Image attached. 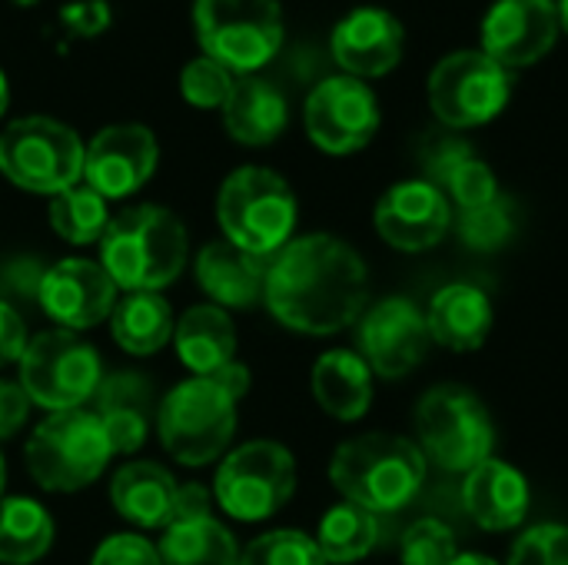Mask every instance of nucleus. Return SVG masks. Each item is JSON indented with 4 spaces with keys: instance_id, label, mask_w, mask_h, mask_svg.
Here are the masks:
<instances>
[{
    "instance_id": "nucleus-25",
    "label": "nucleus",
    "mask_w": 568,
    "mask_h": 565,
    "mask_svg": "<svg viewBox=\"0 0 568 565\" xmlns=\"http://www.w3.org/2000/svg\"><path fill=\"white\" fill-rule=\"evenodd\" d=\"M290 120L286 97L263 77H236L230 100L223 103L226 133L243 147H266L273 143Z\"/></svg>"
},
{
    "instance_id": "nucleus-36",
    "label": "nucleus",
    "mask_w": 568,
    "mask_h": 565,
    "mask_svg": "<svg viewBox=\"0 0 568 565\" xmlns=\"http://www.w3.org/2000/svg\"><path fill=\"white\" fill-rule=\"evenodd\" d=\"M233 83H236V73H230L223 63H216L203 53L180 70V93L186 103H193L200 110H213V107L223 110V103L233 93Z\"/></svg>"
},
{
    "instance_id": "nucleus-28",
    "label": "nucleus",
    "mask_w": 568,
    "mask_h": 565,
    "mask_svg": "<svg viewBox=\"0 0 568 565\" xmlns=\"http://www.w3.org/2000/svg\"><path fill=\"white\" fill-rule=\"evenodd\" d=\"M173 343H176V356L186 370H193L196 376H210L220 366L233 363L236 326L216 303H203V306L186 310L176 320Z\"/></svg>"
},
{
    "instance_id": "nucleus-4",
    "label": "nucleus",
    "mask_w": 568,
    "mask_h": 565,
    "mask_svg": "<svg viewBox=\"0 0 568 565\" xmlns=\"http://www.w3.org/2000/svg\"><path fill=\"white\" fill-rule=\"evenodd\" d=\"M216 216L226 243L256 256H276L296 226V196L276 170L240 167L220 186Z\"/></svg>"
},
{
    "instance_id": "nucleus-13",
    "label": "nucleus",
    "mask_w": 568,
    "mask_h": 565,
    "mask_svg": "<svg viewBox=\"0 0 568 565\" xmlns=\"http://www.w3.org/2000/svg\"><path fill=\"white\" fill-rule=\"evenodd\" d=\"M306 133L310 140L333 157L363 150L379 130V100L366 80L336 73L313 87L306 97Z\"/></svg>"
},
{
    "instance_id": "nucleus-16",
    "label": "nucleus",
    "mask_w": 568,
    "mask_h": 565,
    "mask_svg": "<svg viewBox=\"0 0 568 565\" xmlns=\"http://www.w3.org/2000/svg\"><path fill=\"white\" fill-rule=\"evenodd\" d=\"M559 30L552 0H496L483 20V53L516 73L542 60L556 47Z\"/></svg>"
},
{
    "instance_id": "nucleus-30",
    "label": "nucleus",
    "mask_w": 568,
    "mask_h": 565,
    "mask_svg": "<svg viewBox=\"0 0 568 565\" xmlns=\"http://www.w3.org/2000/svg\"><path fill=\"white\" fill-rule=\"evenodd\" d=\"M113 340L133 353V356H150L163 350L173 336V310L160 293H126L110 316Z\"/></svg>"
},
{
    "instance_id": "nucleus-39",
    "label": "nucleus",
    "mask_w": 568,
    "mask_h": 565,
    "mask_svg": "<svg viewBox=\"0 0 568 565\" xmlns=\"http://www.w3.org/2000/svg\"><path fill=\"white\" fill-rule=\"evenodd\" d=\"M90 565H163L160 553L153 543H146L143 536L133 533H120L100 543V549L93 553Z\"/></svg>"
},
{
    "instance_id": "nucleus-6",
    "label": "nucleus",
    "mask_w": 568,
    "mask_h": 565,
    "mask_svg": "<svg viewBox=\"0 0 568 565\" xmlns=\"http://www.w3.org/2000/svg\"><path fill=\"white\" fill-rule=\"evenodd\" d=\"M110 460L113 446L90 410L50 413L27 440V470L47 493H77L90 486Z\"/></svg>"
},
{
    "instance_id": "nucleus-22",
    "label": "nucleus",
    "mask_w": 568,
    "mask_h": 565,
    "mask_svg": "<svg viewBox=\"0 0 568 565\" xmlns=\"http://www.w3.org/2000/svg\"><path fill=\"white\" fill-rule=\"evenodd\" d=\"M273 256H256L246 253L233 243H210L196 256V280L206 296L220 306L246 310L253 306L263 290H266V273H270Z\"/></svg>"
},
{
    "instance_id": "nucleus-35",
    "label": "nucleus",
    "mask_w": 568,
    "mask_h": 565,
    "mask_svg": "<svg viewBox=\"0 0 568 565\" xmlns=\"http://www.w3.org/2000/svg\"><path fill=\"white\" fill-rule=\"evenodd\" d=\"M240 565H326V559L306 533L273 529L240 553Z\"/></svg>"
},
{
    "instance_id": "nucleus-21",
    "label": "nucleus",
    "mask_w": 568,
    "mask_h": 565,
    "mask_svg": "<svg viewBox=\"0 0 568 565\" xmlns=\"http://www.w3.org/2000/svg\"><path fill=\"white\" fill-rule=\"evenodd\" d=\"M463 500L476 526L489 533H506L516 529L529 513V483L509 463L486 460L473 473H466Z\"/></svg>"
},
{
    "instance_id": "nucleus-10",
    "label": "nucleus",
    "mask_w": 568,
    "mask_h": 565,
    "mask_svg": "<svg viewBox=\"0 0 568 565\" xmlns=\"http://www.w3.org/2000/svg\"><path fill=\"white\" fill-rule=\"evenodd\" d=\"M17 363L27 400L50 413L83 410L103 380L97 350L70 330H47L33 336Z\"/></svg>"
},
{
    "instance_id": "nucleus-15",
    "label": "nucleus",
    "mask_w": 568,
    "mask_h": 565,
    "mask_svg": "<svg viewBox=\"0 0 568 565\" xmlns=\"http://www.w3.org/2000/svg\"><path fill=\"white\" fill-rule=\"evenodd\" d=\"M160 147L150 127L143 123H113L103 127L83 157V180L103 200H120L136 193L156 170Z\"/></svg>"
},
{
    "instance_id": "nucleus-43",
    "label": "nucleus",
    "mask_w": 568,
    "mask_h": 565,
    "mask_svg": "<svg viewBox=\"0 0 568 565\" xmlns=\"http://www.w3.org/2000/svg\"><path fill=\"white\" fill-rule=\"evenodd\" d=\"M210 380L226 393V396H233L236 403L246 396V390H250V370L243 366V363H226V366H220L216 373H210Z\"/></svg>"
},
{
    "instance_id": "nucleus-48",
    "label": "nucleus",
    "mask_w": 568,
    "mask_h": 565,
    "mask_svg": "<svg viewBox=\"0 0 568 565\" xmlns=\"http://www.w3.org/2000/svg\"><path fill=\"white\" fill-rule=\"evenodd\" d=\"M552 3H559V0H552Z\"/></svg>"
},
{
    "instance_id": "nucleus-41",
    "label": "nucleus",
    "mask_w": 568,
    "mask_h": 565,
    "mask_svg": "<svg viewBox=\"0 0 568 565\" xmlns=\"http://www.w3.org/2000/svg\"><path fill=\"white\" fill-rule=\"evenodd\" d=\"M30 413V400L23 386L0 380V440H10Z\"/></svg>"
},
{
    "instance_id": "nucleus-2",
    "label": "nucleus",
    "mask_w": 568,
    "mask_h": 565,
    "mask_svg": "<svg viewBox=\"0 0 568 565\" xmlns=\"http://www.w3.org/2000/svg\"><path fill=\"white\" fill-rule=\"evenodd\" d=\"M186 226L166 206L140 203L116 213L100 240V266L126 293H160L186 266Z\"/></svg>"
},
{
    "instance_id": "nucleus-24",
    "label": "nucleus",
    "mask_w": 568,
    "mask_h": 565,
    "mask_svg": "<svg viewBox=\"0 0 568 565\" xmlns=\"http://www.w3.org/2000/svg\"><path fill=\"white\" fill-rule=\"evenodd\" d=\"M423 167H426V180L439 186L446 200H453L459 210H473L499 196L493 167L479 160L473 147L463 140H436L426 150Z\"/></svg>"
},
{
    "instance_id": "nucleus-42",
    "label": "nucleus",
    "mask_w": 568,
    "mask_h": 565,
    "mask_svg": "<svg viewBox=\"0 0 568 565\" xmlns=\"http://www.w3.org/2000/svg\"><path fill=\"white\" fill-rule=\"evenodd\" d=\"M210 513V493L200 483H186L176 490V509L173 519H193V516H206ZM170 519V523H173Z\"/></svg>"
},
{
    "instance_id": "nucleus-17",
    "label": "nucleus",
    "mask_w": 568,
    "mask_h": 565,
    "mask_svg": "<svg viewBox=\"0 0 568 565\" xmlns=\"http://www.w3.org/2000/svg\"><path fill=\"white\" fill-rule=\"evenodd\" d=\"M116 283L93 260H60L43 270L37 303L63 330H93L116 306Z\"/></svg>"
},
{
    "instance_id": "nucleus-12",
    "label": "nucleus",
    "mask_w": 568,
    "mask_h": 565,
    "mask_svg": "<svg viewBox=\"0 0 568 565\" xmlns=\"http://www.w3.org/2000/svg\"><path fill=\"white\" fill-rule=\"evenodd\" d=\"M296 490L293 453L280 443L256 440L233 450L213 483L216 503L243 523H260L280 513Z\"/></svg>"
},
{
    "instance_id": "nucleus-33",
    "label": "nucleus",
    "mask_w": 568,
    "mask_h": 565,
    "mask_svg": "<svg viewBox=\"0 0 568 565\" xmlns=\"http://www.w3.org/2000/svg\"><path fill=\"white\" fill-rule=\"evenodd\" d=\"M110 210L106 200L90 190L87 183L70 186L57 196H50V226L60 240L73 243V246H87V243H100L106 226H110Z\"/></svg>"
},
{
    "instance_id": "nucleus-23",
    "label": "nucleus",
    "mask_w": 568,
    "mask_h": 565,
    "mask_svg": "<svg viewBox=\"0 0 568 565\" xmlns=\"http://www.w3.org/2000/svg\"><path fill=\"white\" fill-rule=\"evenodd\" d=\"M426 326L439 346L453 353H473L493 333V303L473 283H449L433 296Z\"/></svg>"
},
{
    "instance_id": "nucleus-9",
    "label": "nucleus",
    "mask_w": 568,
    "mask_h": 565,
    "mask_svg": "<svg viewBox=\"0 0 568 565\" xmlns=\"http://www.w3.org/2000/svg\"><path fill=\"white\" fill-rule=\"evenodd\" d=\"M160 443L183 466H206L233 440L236 400L210 376H193L166 393L160 403Z\"/></svg>"
},
{
    "instance_id": "nucleus-19",
    "label": "nucleus",
    "mask_w": 568,
    "mask_h": 565,
    "mask_svg": "<svg viewBox=\"0 0 568 565\" xmlns=\"http://www.w3.org/2000/svg\"><path fill=\"white\" fill-rule=\"evenodd\" d=\"M333 57L346 77L373 80L396 70L403 60V23L383 7H356L333 27Z\"/></svg>"
},
{
    "instance_id": "nucleus-37",
    "label": "nucleus",
    "mask_w": 568,
    "mask_h": 565,
    "mask_svg": "<svg viewBox=\"0 0 568 565\" xmlns=\"http://www.w3.org/2000/svg\"><path fill=\"white\" fill-rule=\"evenodd\" d=\"M459 556L456 533L439 519H419L403 536V563L406 565H449Z\"/></svg>"
},
{
    "instance_id": "nucleus-31",
    "label": "nucleus",
    "mask_w": 568,
    "mask_h": 565,
    "mask_svg": "<svg viewBox=\"0 0 568 565\" xmlns=\"http://www.w3.org/2000/svg\"><path fill=\"white\" fill-rule=\"evenodd\" d=\"M53 546L50 513L23 496L0 500V563L33 565Z\"/></svg>"
},
{
    "instance_id": "nucleus-3",
    "label": "nucleus",
    "mask_w": 568,
    "mask_h": 565,
    "mask_svg": "<svg viewBox=\"0 0 568 565\" xmlns=\"http://www.w3.org/2000/svg\"><path fill=\"white\" fill-rule=\"evenodd\" d=\"M329 480L346 496V503H356L373 516L399 513L419 496L426 483V456L403 436L369 433L336 450Z\"/></svg>"
},
{
    "instance_id": "nucleus-1",
    "label": "nucleus",
    "mask_w": 568,
    "mask_h": 565,
    "mask_svg": "<svg viewBox=\"0 0 568 565\" xmlns=\"http://www.w3.org/2000/svg\"><path fill=\"white\" fill-rule=\"evenodd\" d=\"M263 300L286 330L329 336L363 316L369 273L349 243L329 233H310L290 240L270 260Z\"/></svg>"
},
{
    "instance_id": "nucleus-29",
    "label": "nucleus",
    "mask_w": 568,
    "mask_h": 565,
    "mask_svg": "<svg viewBox=\"0 0 568 565\" xmlns=\"http://www.w3.org/2000/svg\"><path fill=\"white\" fill-rule=\"evenodd\" d=\"M163 565H240V546L233 533L210 513L193 519H173L160 539Z\"/></svg>"
},
{
    "instance_id": "nucleus-18",
    "label": "nucleus",
    "mask_w": 568,
    "mask_h": 565,
    "mask_svg": "<svg viewBox=\"0 0 568 565\" xmlns=\"http://www.w3.org/2000/svg\"><path fill=\"white\" fill-rule=\"evenodd\" d=\"M373 220L389 246L403 253H423L449 233L453 206L429 180H403L379 196Z\"/></svg>"
},
{
    "instance_id": "nucleus-34",
    "label": "nucleus",
    "mask_w": 568,
    "mask_h": 565,
    "mask_svg": "<svg viewBox=\"0 0 568 565\" xmlns=\"http://www.w3.org/2000/svg\"><path fill=\"white\" fill-rule=\"evenodd\" d=\"M456 220V233L459 240L476 250V253H493V250H503L513 233H516V206L513 200H506L503 193L483 206H473V210H459Z\"/></svg>"
},
{
    "instance_id": "nucleus-47",
    "label": "nucleus",
    "mask_w": 568,
    "mask_h": 565,
    "mask_svg": "<svg viewBox=\"0 0 568 565\" xmlns=\"http://www.w3.org/2000/svg\"><path fill=\"white\" fill-rule=\"evenodd\" d=\"M3 480H7V470H3V456H0V493H3Z\"/></svg>"
},
{
    "instance_id": "nucleus-46",
    "label": "nucleus",
    "mask_w": 568,
    "mask_h": 565,
    "mask_svg": "<svg viewBox=\"0 0 568 565\" xmlns=\"http://www.w3.org/2000/svg\"><path fill=\"white\" fill-rule=\"evenodd\" d=\"M556 7H559V23H562V30L568 33V0H559Z\"/></svg>"
},
{
    "instance_id": "nucleus-45",
    "label": "nucleus",
    "mask_w": 568,
    "mask_h": 565,
    "mask_svg": "<svg viewBox=\"0 0 568 565\" xmlns=\"http://www.w3.org/2000/svg\"><path fill=\"white\" fill-rule=\"evenodd\" d=\"M7 103H10V83H7V73L0 70V117L7 113Z\"/></svg>"
},
{
    "instance_id": "nucleus-8",
    "label": "nucleus",
    "mask_w": 568,
    "mask_h": 565,
    "mask_svg": "<svg viewBox=\"0 0 568 565\" xmlns=\"http://www.w3.org/2000/svg\"><path fill=\"white\" fill-rule=\"evenodd\" d=\"M87 143L53 117H20L0 133V173L30 193L57 196L80 183Z\"/></svg>"
},
{
    "instance_id": "nucleus-32",
    "label": "nucleus",
    "mask_w": 568,
    "mask_h": 565,
    "mask_svg": "<svg viewBox=\"0 0 568 565\" xmlns=\"http://www.w3.org/2000/svg\"><path fill=\"white\" fill-rule=\"evenodd\" d=\"M379 543V523L369 509L356 503L333 506L316 533V546L323 553L326 565H353L366 559L373 546Z\"/></svg>"
},
{
    "instance_id": "nucleus-40",
    "label": "nucleus",
    "mask_w": 568,
    "mask_h": 565,
    "mask_svg": "<svg viewBox=\"0 0 568 565\" xmlns=\"http://www.w3.org/2000/svg\"><path fill=\"white\" fill-rule=\"evenodd\" d=\"M23 350H27V326L20 313L7 300H0V366L17 363Z\"/></svg>"
},
{
    "instance_id": "nucleus-20",
    "label": "nucleus",
    "mask_w": 568,
    "mask_h": 565,
    "mask_svg": "<svg viewBox=\"0 0 568 565\" xmlns=\"http://www.w3.org/2000/svg\"><path fill=\"white\" fill-rule=\"evenodd\" d=\"M90 413L106 430V440L113 446V456H130L146 443L150 430V383L140 373H110L100 380Z\"/></svg>"
},
{
    "instance_id": "nucleus-7",
    "label": "nucleus",
    "mask_w": 568,
    "mask_h": 565,
    "mask_svg": "<svg viewBox=\"0 0 568 565\" xmlns=\"http://www.w3.org/2000/svg\"><path fill=\"white\" fill-rule=\"evenodd\" d=\"M416 430L423 456H429L446 473H473L479 463L493 460V416L486 403L459 383L433 386L419 400Z\"/></svg>"
},
{
    "instance_id": "nucleus-11",
    "label": "nucleus",
    "mask_w": 568,
    "mask_h": 565,
    "mask_svg": "<svg viewBox=\"0 0 568 565\" xmlns=\"http://www.w3.org/2000/svg\"><path fill=\"white\" fill-rule=\"evenodd\" d=\"M513 70L483 50H456L429 73V107L439 123L473 130L496 120L513 97Z\"/></svg>"
},
{
    "instance_id": "nucleus-27",
    "label": "nucleus",
    "mask_w": 568,
    "mask_h": 565,
    "mask_svg": "<svg viewBox=\"0 0 568 565\" xmlns=\"http://www.w3.org/2000/svg\"><path fill=\"white\" fill-rule=\"evenodd\" d=\"M313 396L329 416L353 423L373 403V370L353 350H329L313 366Z\"/></svg>"
},
{
    "instance_id": "nucleus-44",
    "label": "nucleus",
    "mask_w": 568,
    "mask_h": 565,
    "mask_svg": "<svg viewBox=\"0 0 568 565\" xmlns=\"http://www.w3.org/2000/svg\"><path fill=\"white\" fill-rule=\"evenodd\" d=\"M449 565H499L496 559H489V556H483V553H459L456 559Z\"/></svg>"
},
{
    "instance_id": "nucleus-14",
    "label": "nucleus",
    "mask_w": 568,
    "mask_h": 565,
    "mask_svg": "<svg viewBox=\"0 0 568 565\" xmlns=\"http://www.w3.org/2000/svg\"><path fill=\"white\" fill-rule=\"evenodd\" d=\"M356 343L373 373L399 380L426 360L433 336L426 326V313L413 300L389 296L363 313Z\"/></svg>"
},
{
    "instance_id": "nucleus-38",
    "label": "nucleus",
    "mask_w": 568,
    "mask_h": 565,
    "mask_svg": "<svg viewBox=\"0 0 568 565\" xmlns=\"http://www.w3.org/2000/svg\"><path fill=\"white\" fill-rule=\"evenodd\" d=\"M509 565H568V526H532L513 546Z\"/></svg>"
},
{
    "instance_id": "nucleus-5",
    "label": "nucleus",
    "mask_w": 568,
    "mask_h": 565,
    "mask_svg": "<svg viewBox=\"0 0 568 565\" xmlns=\"http://www.w3.org/2000/svg\"><path fill=\"white\" fill-rule=\"evenodd\" d=\"M193 30L203 57L223 63L236 77L266 67L286 37L280 0H196Z\"/></svg>"
},
{
    "instance_id": "nucleus-26",
    "label": "nucleus",
    "mask_w": 568,
    "mask_h": 565,
    "mask_svg": "<svg viewBox=\"0 0 568 565\" xmlns=\"http://www.w3.org/2000/svg\"><path fill=\"white\" fill-rule=\"evenodd\" d=\"M176 480L156 466V463H146V460H136V463H126L113 483H110V500L116 506V513L123 519H130L133 526H143V529H166L170 519H173V509H176Z\"/></svg>"
}]
</instances>
